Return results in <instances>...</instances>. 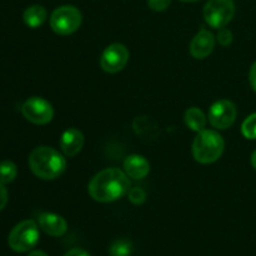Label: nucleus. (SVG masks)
I'll list each match as a JSON object with an SVG mask.
<instances>
[{"label": "nucleus", "instance_id": "f257e3e1", "mask_svg": "<svg viewBox=\"0 0 256 256\" xmlns=\"http://www.w3.org/2000/svg\"><path fill=\"white\" fill-rule=\"evenodd\" d=\"M130 188L126 172L119 169H105L89 182L90 196L99 202H112L124 196Z\"/></svg>", "mask_w": 256, "mask_h": 256}, {"label": "nucleus", "instance_id": "f03ea898", "mask_svg": "<svg viewBox=\"0 0 256 256\" xmlns=\"http://www.w3.org/2000/svg\"><path fill=\"white\" fill-rule=\"evenodd\" d=\"M29 166L38 178L54 180L64 172L66 162L64 156L50 146H38L29 156Z\"/></svg>", "mask_w": 256, "mask_h": 256}, {"label": "nucleus", "instance_id": "7ed1b4c3", "mask_svg": "<svg viewBox=\"0 0 256 256\" xmlns=\"http://www.w3.org/2000/svg\"><path fill=\"white\" fill-rule=\"evenodd\" d=\"M225 142L222 135L214 130H202L192 142V155L202 164L216 162L224 152Z\"/></svg>", "mask_w": 256, "mask_h": 256}, {"label": "nucleus", "instance_id": "20e7f679", "mask_svg": "<svg viewBox=\"0 0 256 256\" xmlns=\"http://www.w3.org/2000/svg\"><path fill=\"white\" fill-rule=\"evenodd\" d=\"M39 228L34 220H24L10 232L8 242L16 252H30L39 242Z\"/></svg>", "mask_w": 256, "mask_h": 256}, {"label": "nucleus", "instance_id": "39448f33", "mask_svg": "<svg viewBox=\"0 0 256 256\" xmlns=\"http://www.w3.org/2000/svg\"><path fill=\"white\" fill-rule=\"evenodd\" d=\"M82 12L72 5H62L55 9L50 16V26L56 34L70 35L82 25Z\"/></svg>", "mask_w": 256, "mask_h": 256}, {"label": "nucleus", "instance_id": "423d86ee", "mask_svg": "<svg viewBox=\"0 0 256 256\" xmlns=\"http://www.w3.org/2000/svg\"><path fill=\"white\" fill-rule=\"evenodd\" d=\"M204 19L215 29L225 28L235 15L234 0H209L204 6Z\"/></svg>", "mask_w": 256, "mask_h": 256}, {"label": "nucleus", "instance_id": "0eeeda50", "mask_svg": "<svg viewBox=\"0 0 256 256\" xmlns=\"http://www.w3.org/2000/svg\"><path fill=\"white\" fill-rule=\"evenodd\" d=\"M22 112L26 120L36 125H44L52 122L54 110L52 104L39 96H32L22 104Z\"/></svg>", "mask_w": 256, "mask_h": 256}, {"label": "nucleus", "instance_id": "6e6552de", "mask_svg": "<svg viewBox=\"0 0 256 256\" xmlns=\"http://www.w3.org/2000/svg\"><path fill=\"white\" fill-rule=\"evenodd\" d=\"M129 60V50L122 44H112L104 50L100 58V65L102 70L109 74L122 72Z\"/></svg>", "mask_w": 256, "mask_h": 256}, {"label": "nucleus", "instance_id": "1a4fd4ad", "mask_svg": "<svg viewBox=\"0 0 256 256\" xmlns=\"http://www.w3.org/2000/svg\"><path fill=\"white\" fill-rule=\"evenodd\" d=\"M238 110L234 102L229 100H219L212 105L209 112V122L216 129H228L234 124Z\"/></svg>", "mask_w": 256, "mask_h": 256}, {"label": "nucleus", "instance_id": "9d476101", "mask_svg": "<svg viewBox=\"0 0 256 256\" xmlns=\"http://www.w3.org/2000/svg\"><path fill=\"white\" fill-rule=\"evenodd\" d=\"M215 48V38L209 30L202 29L190 44V54L195 59H205L212 52Z\"/></svg>", "mask_w": 256, "mask_h": 256}, {"label": "nucleus", "instance_id": "9b49d317", "mask_svg": "<svg viewBox=\"0 0 256 256\" xmlns=\"http://www.w3.org/2000/svg\"><path fill=\"white\" fill-rule=\"evenodd\" d=\"M38 224L42 232L54 238L62 236L68 230V224L64 218L52 212H40L38 215Z\"/></svg>", "mask_w": 256, "mask_h": 256}, {"label": "nucleus", "instance_id": "f8f14e48", "mask_svg": "<svg viewBox=\"0 0 256 256\" xmlns=\"http://www.w3.org/2000/svg\"><path fill=\"white\" fill-rule=\"evenodd\" d=\"M84 146V135L80 130L68 129L60 140V148L66 156H75Z\"/></svg>", "mask_w": 256, "mask_h": 256}, {"label": "nucleus", "instance_id": "ddd939ff", "mask_svg": "<svg viewBox=\"0 0 256 256\" xmlns=\"http://www.w3.org/2000/svg\"><path fill=\"white\" fill-rule=\"evenodd\" d=\"M124 169L128 176L139 180L149 174L150 164L142 155H130L125 159Z\"/></svg>", "mask_w": 256, "mask_h": 256}, {"label": "nucleus", "instance_id": "4468645a", "mask_svg": "<svg viewBox=\"0 0 256 256\" xmlns=\"http://www.w3.org/2000/svg\"><path fill=\"white\" fill-rule=\"evenodd\" d=\"M46 18L48 12L42 5H32V6L25 10L24 15H22L24 22L32 29H36V28L42 26L45 20H46Z\"/></svg>", "mask_w": 256, "mask_h": 256}, {"label": "nucleus", "instance_id": "2eb2a0df", "mask_svg": "<svg viewBox=\"0 0 256 256\" xmlns=\"http://www.w3.org/2000/svg\"><path fill=\"white\" fill-rule=\"evenodd\" d=\"M185 124L194 132H202L206 125V116L199 108H190L185 112Z\"/></svg>", "mask_w": 256, "mask_h": 256}, {"label": "nucleus", "instance_id": "dca6fc26", "mask_svg": "<svg viewBox=\"0 0 256 256\" xmlns=\"http://www.w3.org/2000/svg\"><path fill=\"white\" fill-rule=\"evenodd\" d=\"M132 242L126 239H119L112 244L109 248L110 256H132Z\"/></svg>", "mask_w": 256, "mask_h": 256}, {"label": "nucleus", "instance_id": "f3484780", "mask_svg": "<svg viewBox=\"0 0 256 256\" xmlns=\"http://www.w3.org/2000/svg\"><path fill=\"white\" fill-rule=\"evenodd\" d=\"M18 175L16 165L9 160H4L0 162V182L2 184H9L14 182Z\"/></svg>", "mask_w": 256, "mask_h": 256}, {"label": "nucleus", "instance_id": "a211bd4d", "mask_svg": "<svg viewBox=\"0 0 256 256\" xmlns=\"http://www.w3.org/2000/svg\"><path fill=\"white\" fill-rule=\"evenodd\" d=\"M242 132L246 139H256V112L249 115L242 125Z\"/></svg>", "mask_w": 256, "mask_h": 256}, {"label": "nucleus", "instance_id": "6ab92c4d", "mask_svg": "<svg viewBox=\"0 0 256 256\" xmlns=\"http://www.w3.org/2000/svg\"><path fill=\"white\" fill-rule=\"evenodd\" d=\"M128 195H129L130 202L135 205H142L146 200V194L140 188H132L128 192Z\"/></svg>", "mask_w": 256, "mask_h": 256}, {"label": "nucleus", "instance_id": "aec40b11", "mask_svg": "<svg viewBox=\"0 0 256 256\" xmlns=\"http://www.w3.org/2000/svg\"><path fill=\"white\" fill-rule=\"evenodd\" d=\"M232 39H234V36H232V32H230L229 29L222 28V29L219 30L218 40H219V42L222 45V46H229V45L232 42Z\"/></svg>", "mask_w": 256, "mask_h": 256}, {"label": "nucleus", "instance_id": "412c9836", "mask_svg": "<svg viewBox=\"0 0 256 256\" xmlns=\"http://www.w3.org/2000/svg\"><path fill=\"white\" fill-rule=\"evenodd\" d=\"M172 0H148V5L154 12H164L169 8Z\"/></svg>", "mask_w": 256, "mask_h": 256}, {"label": "nucleus", "instance_id": "4be33fe9", "mask_svg": "<svg viewBox=\"0 0 256 256\" xmlns=\"http://www.w3.org/2000/svg\"><path fill=\"white\" fill-rule=\"evenodd\" d=\"M6 202H8V192L5 189L4 184L0 182V210L4 209L6 206Z\"/></svg>", "mask_w": 256, "mask_h": 256}, {"label": "nucleus", "instance_id": "5701e85b", "mask_svg": "<svg viewBox=\"0 0 256 256\" xmlns=\"http://www.w3.org/2000/svg\"><path fill=\"white\" fill-rule=\"evenodd\" d=\"M249 82H250V85H252V89L256 92V62L252 64V69H250V72H249Z\"/></svg>", "mask_w": 256, "mask_h": 256}, {"label": "nucleus", "instance_id": "b1692460", "mask_svg": "<svg viewBox=\"0 0 256 256\" xmlns=\"http://www.w3.org/2000/svg\"><path fill=\"white\" fill-rule=\"evenodd\" d=\"M64 256H90V254L82 249H72L69 250V252H68Z\"/></svg>", "mask_w": 256, "mask_h": 256}, {"label": "nucleus", "instance_id": "393cba45", "mask_svg": "<svg viewBox=\"0 0 256 256\" xmlns=\"http://www.w3.org/2000/svg\"><path fill=\"white\" fill-rule=\"evenodd\" d=\"M28 256H49V255L45 254V252H42V250H35V252H32Z\"/></svg>", "mask_w": 256, "mask_h": 256}, {"label": "nucleus", "instance_id": "a878e982", "mask_svg": "<svg viewBox=\"0 0 256 256\" xmlns=\"http://www.w3.org/2000/svg\"><path fill=\"white\" fill-rule=\"evenodd\" d=\"M252 165L254 166V169L256 170V150L254 152H252Z\"/></svg>", "mask_w": 256, "mask_h": 256}, {"label": "nucleus", "instance_id": "bb28decb", "mask_svg": "<svg viewBox=\"0 0 256 256\" xmlns=\"http://www.w3.org/2000/svg\"><path fill=\"white\" fill-rule=\"evenodd\" d=\"M182 2H198V0H182Z\"/></svg>", "mask_w": 256, "mask_h": 256}]
</instances>
